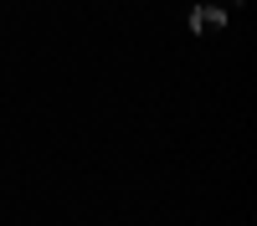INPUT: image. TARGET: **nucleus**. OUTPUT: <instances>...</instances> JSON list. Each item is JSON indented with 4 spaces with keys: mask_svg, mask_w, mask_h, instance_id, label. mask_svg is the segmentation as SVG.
Returning <instances> with one entry per match:
<instances>
[{
    "mask_svg": "<svg viewBox=\"0 0 257 226\" xmlns=\"http://www.w3.org/2000/svg\"><path fill=\"white\" fill-rule=\"evenodd\" d=\"M190 31H196V36H216V31H226V11H216V6H196V11H190Z\"/></svg>",
    "mask_w": 257,
    "mask_h": 226,
    "instance_id": "obj_1",
    "label": "nucleus"
},
{
    "mask_svg": "<svg viewBox=\"0 0 257 226\" xmlns=\"http://www.w3.org/2000/svg\"><path fill=\"white\" fill-rule=\"evenodd\" d=\"M231 6H242V0H231Z\"/></svg>",
    "mask_w": 257,
    "mask_h": 226,
    "instance_id": "obj_2",
    "label": "nucleus"
}]
</instances>
